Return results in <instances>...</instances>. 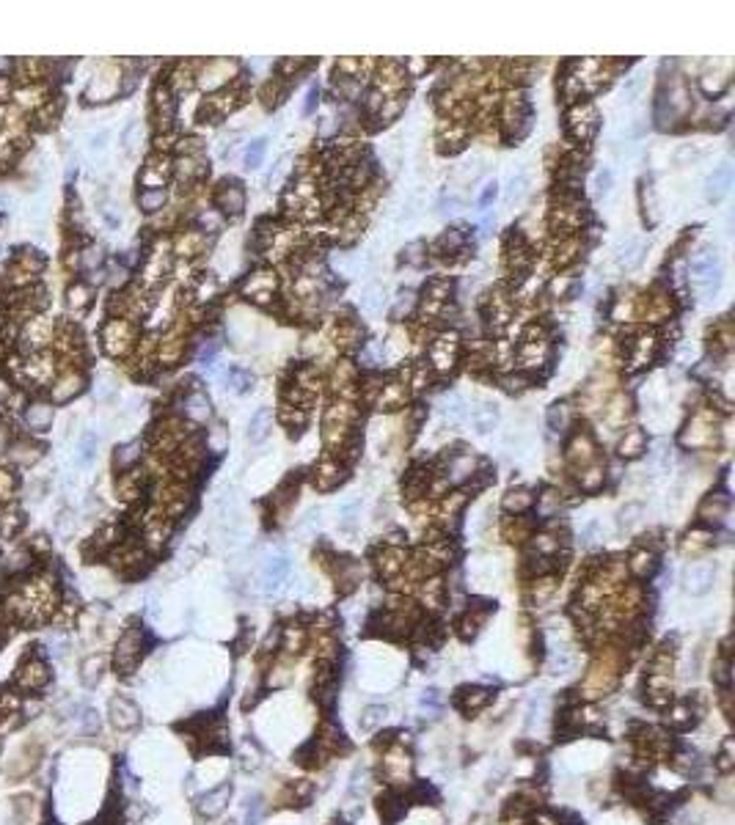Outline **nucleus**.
<instances>
[{
  "label": "nucleus",
  "instance_id": "obj_23",
  "mask_svg": "<svg viewBox=\"0 0 735 825\" xmlns=\"http://www.w3.org/2000/svg\"><path fill=\"white\" fill-rule=\"evenodd\" d=\"M166 176H169V163L160 157H152L141 174V182H144V187H163Z\"/></svg>",
  "mask_w": 735,
  "mask_h": 825
},
{
  "label": "nucleus",
  "instance_id": "obj_33",
  "mask_svg": "<svg viewBox=\"0 0 735 825\" xmlns=\"http://www.w3.org/2000/svg\"><path fill=\"white\" fill-rule=\"evenodd\" d=\"M532 504H534V498H532V493H526V490H512L504 498V509L507 512H515V515L526 512Z\"/></svg>",
  "mask_w": 735,
  "mask_h": 825
},
{
  "label": "nucleus",
  "instance_id": "obj_44",
  "mask_svg": "<svg viewBox=\"0 0 735 825\" xmlns=\"http://www.w3.org/2000/svg\"><path fill=\"white\" fill-rule=\"evenodd\" d=\"M102 262V250L100 247H85L83 253H78V267L94 270Z\"/></svg>",
  "mask_w": 735,
  "mask_h": 825
},
{
  "label": "nucleus",
  "instance_id": "obj_34",
  "mask_svg": "<svg viewBox=\"0 0 735 825\" xmlns=\"http://www.w3.org/2000/svg\"><path fill=\"white\" fill-rule=\"evenodd\" d=\"M207 168H204V163L199 160V157H193V154H185L179 163H176V174L182 176V179H196V176H201Z\"/></svg>",
  "mask_w": 735,
  "mask_h": 825
},
{
  "label": "nucleus",
  "instance_id": "obj_5",
  "mask_svg": "<svg viewBox=\"0 0 735 825\" xmlns=\"http://www.w3.org/2000/svg\"><path fill=\"white\" fill-rule=\"evenodd\" d=\"M312 742L319 748V754H322L325 760H331V757H337V754H344V751H347V740H344L342 729H339L334 721H322V726L317 729V735Z\"/></svg>",
  "mask_w": 735,
  "mask_h": 825
},
{
  "label": "nucleus",
  "instance_id": "obj_10",
  "mask_svg": "<svg viewBox=\"0 0 735 825\" xmlns=\"http://www.w3.org/2000/svg\"><path fill=\"white\" fill-rule=\"evenodd\" d=\"M314 795V784L300 779V782H290L284 784V789L278 792V806H290V809H300L312 801Z\"/></svg>",
  "mask_w": 735,
  "mask_h": 825
},
{
  "label": "nucleus",
  "instance_id": "obj_51",
  "mask_svg": "<svg viewBox=\"0 0 735 825\" xmlns=\"http://www.w3.org/2000/svg\"><path fill=\"white\" fill-rule=\"evenodd\" d=\"M11 493H14V476L0 471V498H9Z\"/></svg>",
  "mask_w": 735,
  "mask_h": 825
},
{
  "label": "nucleus",
  "instance_id": "obj_53",
  "mask_svg": "<svg viewBox=\"0 0 735 825\" xmlns=\"http://www.w3.org/2000/svg\"><path fill=\"white\" fill-rule=\"evenodd\" d=\"M526 383H529V380H526L524 374H509V377H504V388H507V391H521Z\"/></svg>",
  "mask_w": 735,
  "mask_h": 825
},
{
  "label": "nucleus",
  "instance_id": "obj_19",
  "mask_svg": "<svg viewBox=\"0 0 735 825\" xmlns=\"http://www.w3.org/2000/svg\"><path fill=\"white\" fill-rule=\"evenodd\" d=\"M22 377H28L31 383H36V385H44L50 377H53V361L50 358H31L25 366H22Z\"/></svg>",
  "mask_w": 735,
  "mask_h": 825
},
{
  "label": "nucleus",
  "instance_id": "obj_42",
  "mask_svg": "<svg viewBox=\"0 0 735 825\" xmlns=\"http://www.w3.org/2000/svg\"><path fill=\"white\" fill-rule=\"evenodd\" d=\"M78 452H80V462H91L94 459V454H97V435L94 432H85L83 437H80V446H78Z\"/></svg>",
  "mask_w": 735,
  "mask_h": 825
},
{
  "label": "nucleus",
  "instance_id": "obj_49",
  "mask_svg": "<svg viewBox=\"0 0 735 825\" xmlns=\"http://www.w3.org/2000/svg\"><path fill=\"white\" fill-rule=\"evenodd\" d=\"M411 309H413V294H411V292H405V294H399V303L394 306L391 316H394V319H399L402 314H408Z\"/></svg>",
  "mask_w": 735,
  "mask_h": 825
},
{
  "label": "nucleus",
  "instance_id": "obj_59",
  "mask_svg": "<svg viewBox=\"0 0 735 825\" xmlns=\"http://www.w3.org/2000/svg\"><path fill=\"white\" fill-rule=\"evenodd\" d=\"M399 107H402V102H388L386 105V110H380V119H391V116H397Z\"/></svg>",
  "mask_w": 735,
  "mask_h": 825
},
{
  "label": "nucleus",
  "instance_id": "obj_32",
  "mask_svg": "<svg viewBox=\"0 0 735 825\" xmlns=\"http://www.w3.org/2000/svg\"><path fill=\"white\" fill-rule=\"evenodd\" d=\"M287 573H290V561H287V558H273V561L265 567V586H268V589H275V586L284 580Z\"/></svg>",
  "mask_w": 735,
  "mask_h": 825
},
{
  "label": "nucleus",
  "instance_id": "obj_7",
  "mask_svg": "<svg viewBox=\"0 0 735 825\" xmlns=\"http://www.w3.org/2000/svg\"><path fill=\"white\" fill-rule=\"evenodd\" d=\"M229 798H231V784H221V787H215V789L204 792V795L199 798V804H196V811H199L201 817L212 820V817H218V814L226 809Z\"/></svg>",
  "mask_w": 735,
  "mask_h": 825
},
{
  "label": "nucleus",
  "instance_id": "obj_27",
  "mask_svg": "<svg viewBox=\"0 0 735 825\" xmlns=\"http://www.w3.org/2000/svg\"><path fill=\"white\" fill-rule=\"evenodd\" d=\"M182 408H185V415L193 418V421H204V418H210V402H207L204 393H188L185 402H182Z\"/></svg>",
  "mask_w": 735,
  "mask_h": 825
},
{
  "label": "nucleus",
  "instance_id": "obj_3",
  "mask_svg": "<svg viewBox=\"0 0 735 825\" xmlns=\"http://www.w3.org/2000/svg\"><path fill=\"white\" fill-rule=\"evenodd\" d=\"M47 682H50V666H47V660L39 658L36 652H28V658L22 660L17 674H14V688L20 693L22 691L25 693H36V691H42Z\"/></svg>",
  "mask_w": 735,
  "mask_h": 825
},
{
  "label": "nucleus",
  "instance_id": "obj_35",
  "mask_svg": "<svg viewBox=\"0 0 735 825\" xmlns=\"http://www.w3.org/2000/svg\"><path fill=\"white\" fill-rule=\"evenodd\" d=\"M265 151H268V138H256V141H251V146L245 149V157H243L245 168H259L262 160H265Z\"/></svg>",
  "mask_w": 735,
  "mask_h": 825
},
{
  "label": "nucleus",
  "instance_id": "obj_6",
  "mask_svg": "<svg viewBox=\"0 0 735 825\" xmlns=\"http://www.w3.org/2000/svg\"><path fill=\"white\" fill-rule=\"evenodd\" d=\"M107 715H110V723H113L116 729H122V732L135 729V726L141 723V710H138V704H135L132 699H127V696H113V699H110V707H107Z\"/></svg>",
  "mask_w": 735,
  "mask_h": 825
},
{
  "label": "nucleus",
  "instance_id": "obj_39",
  "mask_svg": "<svg viewBox=\"0 0 735 825\" xmlns=\"http://www.w3.org/2000/svg\"><path fill=\"white\" fill-rule=\"evenodd\" d=\"M105 663L107 660L102 658V655H91V658L83 663V680L85 682H97L100 677H102V671H105Z\"/></svg>",
  "mask_w": 735,
  "mask_h": 825
},
{
  "label": "nucleus",
  "instance_id": "obj_12",
  "mask_svg": "<svg viewBox=\"0 0 735 825\" xmlns=\"http://www.w3.org/2000/svg\"><path fill=\"white\" fill-rule=\"evenodd\" d=\"M378 811H380V820H383L386 825H391L394 820H399V814L405 811V795L399 792L397 787H391V789L380 792V795H378Z\"/></svg>",
  "mask_w": 735,
  "mask_h": 825
},
{
  "label": "nucleus",
  "instance_id": "obj_37",
  "mask_svg": "<svg viewBox=\"0 0 735 825\" xmlns=\"http://www.w3.org/2000/svg\"><path fill=\"white\" fill-rule=\"evenodd\" d=\"M730 663H733V660H727V658H716L714 660L711 680L719 685V691H721V688H730V682H733V674H730Z\"/></svg>",
  "mask_w": 735,
  "mask_h": 825
},
{
  "label": "nucleus",
  "instance_id": "obj_4",
  "mask_svg": "<svg viewBox=\"0 0 735 825\" xmlns=\"http://www.w3.org/2000/svg\"><path fill=\"white\" fill-rule=\"evenodd\" d=\"M490 701H493V691L482 688V685H462L452 696V704L460 710L465 718H474L477 713H482Z\"/></svg>",
  "mask_w": 735,
  "mask_h": 825
},
{
  "label": "nucleus",
  "instance_id": "obj_30",
  "mask_svg": "<svg viewBox=\"0 0 735 825\" xmlns=\"http://www.w3.org/2000/svg\"><path fill=\"white\" fill-rule=\"evenodd\" d=\"M91 303V287L88 284H83V281H75L72 287L66 289V306L75 311L85 309Z\"/></svg>",
  "mask_w": 735,
  "mask_h": 825
},
{
  "label": "nucleus",
  "instance_id": "obj_52",
  "mask_svg": "<svg viewBox=\"0 0 735 825\" xmlns=\"http://www.w3.org/2000/svg\"><path fill=\"white\" fill-rule=\"evenodd\" d=\"M421 250H424L421 243H411V245L405 247V259H408L411 265H421Z\"/></svg>",
  "mask_w": 735,
  "mask_h": 825
},
{
  "label": "nucleus",
  "instance_id": "obj_8",
  "mask_svg": "<svg viewBox=\"0 0 735 825\" xmlns=\"http://www.w3.org/2000/svg\"><path fill=\"white\" fill-rule=\"evenodd\" d=\"M102 341H105V350L110 355H122L129 347V341H132V328L127 322H122V319H113L102 330Z\"/></svg>",
  "mask_w": 735,
  "mask_h": 825
},
{
  "label": "nucleus",
  "instance_id": "obj_43",
  "mask_svg": "<svg viewBox=\"0 0 735 825\" xmlns=\"http://www.w3.org/2000/svg\"><path fill=\"white\" fill-rule=\"evenodd\" d=\"M138 443H127V446H122V449H116V465L119 468H127V465H132L135 459H138Z\"/></svg>",
  "mask_w": 735,
  "mask_h": 825
},
{
  "label": "nucleus",
  "instance_id": "obj_47",
  "mask_svg": "<svg viewBox=\"0 0 735 825\" xmlns=\"http://www.w3.org/2000/svg\"><path fill=\"white\" fill-rule=\"evenodd\" d=\"M565 424H567V412H565V408H562V405H554V408L548 410V427L559 432V430H565Z\"/></svg>",
  "mask_w": 735,
  "mask_h": 825
},
{
  "label": "nucleus",
  "instance_id": "obj_54",
  "mask_svg": "<svg viewBox=\"0 0 735 825\" xmlns=\"http://www.w3.org/2000/svg\"><path fill=\"white\" fill-rule=\"evenodd\" d=\"M601 481H603V474H601L598 468H592V471H587V476L581 479V484H584L587 490H595V487H598Z\"/></svg>",
  "mask_w": 735,
  "mask_h": 825
},
{
  "label": "nucleus",
  "instance_id": "obj_21",
  "mask_svg": "<svg viewBox=\"0 0 735 825\" xmlns=\"http://www.w3.org/2000/svg\"><path fill=\"white\" fill-rule=\"evenodd\" d=\"M268 435H270V408H259L248 421V440L262 443Z\"/></svg>",
  "mask_w": 735,
  "mask_h": 825
},
{
  "label": "nucleus",
  "instance_id": "obj_18",
  "mask_svg": "<svg viewBox=\"0 0 735 825\" xmlns=\"http://www.w3.org/2000/svg\"><path fill=\"white\" fill-rule=\"evenodd\" d=\"M80 391H83V377L78 371H69V374H63L61 380L53 385V402H69L72 396H78Z\"/></svg>",
  "mask_w": 735,
  "mask_h": 825
},
{
  "label": "nucleus",
  "instance_id": "obj_31",
  "mask_svg": "<svg viewBox=\"0 0 735 825\" xmlns=\"http://www.w3.org/2000/svg\"><path fill=\"white\" fill-rule=\"evenodd\" d=\"M724 515H727V501H724L721 495H711V498H705V504L699 506V517H702V520L719 523Z\"/></svg>",
  "mask_w": 735,
  "mask_h": 825
},
{
  "label": "nucleus",
  "instance_id": "obj_20",
  "mask_svg": "<svg viewBox=\"0 0 735 825\" xmlns=\"http://www.w3.org/2000/svg\"><path fill=\"white\" fill-rule=\"evenodd\" d=\"M25 424H28V430H33V432H42V430H47L50 427V421H53V408L50 405H42V402H36V405H31V408H25Z\"/></svg>",
  "mask_w": 735,
  "mask_h": 825
},
{
  "label": "nucleus",
  "instance_id": "obj_41",
  "mask_svg": "<svg viewBox=\"0 0 735 825\" xmlns=\"http://www.w3.org/2000/svg\"><path fill=\"white\" fill-rule=\"evenodd\" d=\"M17 100H20L22 107H33V105L47 102V100H44L42 85H28V88H22V91H17Z\"/></svg>",
  "mask_w": 735,
  "mask_h": 825
},
{
  "label": "nucleus",
  "instance_id": "obj_28",
  "mask_svg": "<svg viewBox=\"0 0 735 825\" xmlns=\"http://www.w3.org/2000/svg\"><path fill=\"white\" fill-rule=\"evenodd\" d=\"M714 767L721 773V776L733 773V767H735V740L733 738H724V742L719 745V754H716V760H714Z\"/></svg>",
  "mask_w": 735,
  "mask_h": 825
},
{
  "label": "nucleus",
  "instance_id": "obj_26",
  "mask_svg": "<svg viewBox=\"0 0 735 825\" xmlns=\"http://www.w3.org/2000/svg\"><path fill=\"white\" fill-rule=\"evenodd\" d=\"M642 259H645V245L639 243V240H630V243H625V245L620 247V253H617V265L625 270H633L642 265Z\"/></svg>",
  "mask_w": 735,
  "mask_h": 825
},
{
  "label": "nucleus",
  "instance_id": "obj_45",
  "mask_svg": "<svg viewBox=\"0 0 735 825\" xmlns=\"http://www.w3.org/2000/svg\"><path fill=\"white\" fill-rule=\"evenodd\" d=\"M361 306H364V311H369V314H375V311H380V306H383V292L380 289H366L364 292V297H361Z\"/></svg>",
  "mask_w": 735,
  "mask_h": 825
},
{
  "label": "nucleus",
  "instance_id": "obj_25",
  "mask_svg": "<svg viewBox=\"0 0 735 825\" xmlns=\"http://www.w3.org/2000/svg\"><path fill=\"white\" fill-rule=\"evenodd\" d=\"M628 570L639 578V580L650 578L652 573H655V553H652V550H636L628 561Z\"/></svg>",
  "mask_w": 735,
  "mask_h": 825
},
{
  "label": "nucleus",
  "instance_id": "obj_29",
  "mask_svg": "<svg viewBox=\"0 0 735 825\" xmlns=\"http://www.w3.org/2000/svg\"><path fill=\"white\" fill-rule=\"evenodd\" d=\"M166 198H169V193L163 187H144L141 196H138V206L144 212H157V209H163Z\"/></svg>",
  "mask_w": 735,
  "mask_h": 825
},
{
  "label": "nucleus",
  "instance_id": "obj_13",
  "mask_svg": "<svg viewBox=\"0 0 735 825\" xmlns=\"http://www.w3.org/2000/svg\"><path fill=\"white\" fill-rule=\"evenodd\" d=\"M50 319L47 316H31V319H25V325H22V336L20 341H25L28 347H42V344H47V339H50Z\"/></svg>",
  "mask_w": 735,
  "mask_h": 825
},
{
  "label": "nucleus",
  "instance_id": "obj_14",
  "mask_svg": "<svg viewBox=\"0 0 735 825\" xmlns=\"http://www.w3.org/2000/svg\"><path fill=\"white\" fill-rule=\"evenodd\" d=\"M39 457H42V446L33 440H17L9 446V459L22 468H31L33 462H39Z\"/></svg>",
  "mask_w": 735,
  "mask_h": 825
},
{
  "label": "nucleus",
  "instance_id": "obj_57",
  "mask_svg": "<svg viewBox=\"0 0 735 825\" xmlns=\"http://www.w3.org/2000/svg\"><path fill=\"white\" fill-rule=\"evenodd\" d=\"M639 512H642V509H639L636 504H633V506H628V509H623V512H620V523H623V526H630V523L636 520L633 515H639Z\"/></svg>",
  "mask_w": 735,
  "mask_h": 825
},
{
  "label": "nucleus",
  "instance_id": "obj_48",
  "mask_svg": "<svg viewBox=\"0 0 735 825\" xmlns=\"http://www.w3.org/2000/svg\"><path fill=\"white\" fill-rule=\"evenodd\" d=\"M642 82H645V75H630L628 80H625V85H623V94H625V100H633L636 94H639V88H642Z\"/></svg>",
  "mask_w": 735,
  "mask_h": 825
},
{
  "label": "nucleus",
  "instance_id": "obj_9",
  "mask_svg": "<svg viewBox=\"0 0 735 825\" xmlns=\"http://www.w3.org/2000/svg\"><path fill=\"white\" fill-rule=\"evenodd\" d=\"M730 185H733V165H730V160H724V163L716 165L714 174L705 179V198L708 201H719L730 190Z\"/></svg>",
  "mask_w": 735,
  "mask_h": 825
},
{
  "label": "nucleus",
  "instance_id": "obj_36",
  "mask_svg": "<svg viewBox=\"0 0 735 825\" xmlns=\"http://www.w3.org/2000/svg\"><path fill=\"white\" fill-rule=\"evenodd\" d=\"M58 113H61V102H44V107L33 116V122L39 129H50L53 124L58 122Z\"/></svg>",
  "mask_w": 735,
  "mask_h": 825
},
{
  "label": "nucleus",
  "instance_id": "obj_50",
  "mask_svg": "<svg viewBox=\"0 0 735 825\" xmlns=\"http://www.w3.org/2000/svg\"><path fill=\"white\" fill-rule=\"evenodd\" d=\"M496 196H499V185H496V182H487L485 190L480 193V206H490Z\"/></svg>",
  "mask_w": 735,
  "mask_h": 825
},
{
  "label": "nucleus",
  "instance_id": "obj_24",
  "mask_svg": "<svg viewBox=\"0 0 735 825\" xmlns=\"http://www.w3.org/2000/svg\"><path fill=\"white\" fill-rule=\"evenodd\" d=\"M474 468H477V459L474 457H468V454H455L452 459H449V479L452 481H465V479H471L474 476Z\"/></svg>",
  "mask_w": 735,
  "mask_h": 825
},
{
  "label": "nucleus",
  "instance_id": "obj_60",
  "mask_svg": "<svg viewBox=\"0 0 735 825\" xmlns=\"http://www.w3.org/2000/svg\"><path fill=\"white\" fill-rule=\"evenodd\" d=\"M3 449H6V435L0 432V452H3Z\"/></svg>",
  "mask_w": 735,
  "mask_h": 825
},
{
  "label": "nucleus",
  "instance_id": "obj_16",
  "mask_svg": "<svg viewBox=\"0 0 735 825\" xmlns=\"http://www.w3.org/2000/svg\"><path fill=\"white\" fill-rule=\"evenodd\" d=\"M218 206H221L223 212H229V215H240V212L245 209V193H243V187L237 185V182L221 187V193H218Z\"/></svg>",
  "mask_w": 735,
  "mask_h": 825
},
{
  "label": "nucleus",
  "instance_id": "obj_1",
  "mask_svg": "<svg viewBox=\"0 0 735 825\" xmlns=\"http://www.w3.org/2000/svg\"><path fill=\"white\" fill-rule=\"evenodd\" d=\"M144 655H147V633L141 627H127L125 633H122V639H119V644H116V652H113V669H116V674L129 677L138 669V663H141Z\"/></svg>",
  "mask_w": 735,
  "mask_h": 825
},
{
  "label": "nucleus",
  "instance_id": "obj_11",
  "mask_svg": "<svg viewBox=\"0 0 735 825\" xmlns=\"http://www.w3.org/2000/svg\"><path fill=\"white\" fill-rule=\"evenodd\" d=\"M570 127H573V135L587 141L589 135L598 129V113L592 105H576L573 113H570Z\"/></svg>",
  "mask_w": 735,
  "mask_h": 825
},
{
  "label": "nucleus",
  "instance_id": "obj_46",
  "mask_svg": "<svg viewBox=\"0 0 735 825\" xmlns=\"http://www.w3.org/2000/svg\"><path fill=\"white\" fill-rule=\"evenodd\" d=\"M595 187H598L601 196H609L611 187H614V171H611V168H601V171L595 174Z\"/></svg>",
  "mask_w": 735,
  "mask_h": 825
},
{
  "label": "nucleus",
  "instance_id": "obj_38",
  "mask_svg": "<svg viewBox=\"0 0 735 825\" xmlns=\"http://www.w3.org/2000/svg\"><path fill=\"white\" fill-rule=\"evenodd\" d=\"M642 449H645V435L639 432V430L628 432L625 437H623V443H620V454H623V457H636Z\"/></svg>",
  "mask_w": 735,
  "mask_h": 825
},
{
  "label": "nucleus",
  "instance_id": "obj_58",
  "mask_svg": "<svg viewBox=\"0 0 735 825\" xmlns=\"http://www.w3.org/2000/svg\"><path fill=\"white\" fill-rule=\"evenodd\" d=\"M11 94H14V85H11V80H9V78H0V102L11 100Z\"/></svg>",
  "mask_w": 735,
  "mask_h": 825
},
{
  "label": "nucleus",
  "instance_id": "obj_40",
  "mask_svg": "<svg viewBox=\"0 0 735 825\" xmlns=\"http://www.w3.org/2000/svg\"><path fill=\"white\" fill-rule=\"evenodd\" d=\"M526 185H529V179H526V174H515V176H509V182H507V204H512V201H518V198H524L526 193Z\"/></svg>",
  "mask_w": 735,
  "mask_h": 825
},
{
  "label": "nucleus",
  "instance_id": "obj_2",
  "mask_svg": "<svg viewBox=\"0 0 735 825\" xmlns=\"http://www.w3.org/2000/svg\"><path fill=\"white\" fill-rule=\"evenodd\" d=\"M339 691V671L334 660H314V680H312V699L325 713L334 710Z\"/></svg>",
  "mask_w": 735,
  "mask_h": 825
},
{
  "label": "nucleus",
  "instance_id": "obj_22",
  "mask_svg": "<svg viewBox=\"0 0 735 825\" xmlns=\"http://www.w3.org/2000/svg\"><path fill=\"white\" fill-rule=\"evenodd\" d=\"M482 622H485V611L468 608V611H465V614L458 619V636H460L462 641H471L474 636H477V633H480Z\"/></svg>",
  "mask_w": 735,
  "mask_h": 825
},
{
  "label": "nucleus",
  "instance_id": "obj_61",
  "mask_svg": "<svg viewBox=\"0 0 735 825\" xmlns=\"http://www.w3.org/2000/svg\"><path fill=\"white\" fill-rule=\"evenodd\" d=\"M331 825H339V823H331Z\"/></svg>",
  "mask_w": 735,
  "mask_h": 825
},
{
  "label": "nucleus",
  "instance_id": "obj_15",
  "mask_svg": "<svg viewBox=\"0 0 735 825\" xmlns=\"http://www.w3.org/2000/svg\"><path fill=\"white\" fill-rule=\"evenodd\" d=\"M714 575H716V570L711 567V564H692L689 573H686V586H689V592H694V595L708 592L711 583H714Z\"/></svg>",
  "mask_w": 735,
  "mask_h": 825
},
{
  "label": "nucleus",
  "instance_id": "obj_56",
  "mask_svg": "<svg viewBox=\"0 0 735 825\" xmlns=\"http://www.w3.org/2000/svg\"><path fill=\"white\" fill-rule=\"evenodd\" d=\"M107 138H110V132H107V129L97 132V135L91 138V149H94V151H102V149H105V144H107Z\"/></svg>",
  "mask_w": 735,
  "mask_h": 825
},
{
  "label": "nucleus",
  "instance_id": "obj_55",
  "mask_svg": "<svg viewBox=\"0 0 735 825\" xmlns=\"http://www.w3.org/2000/svg\"><path fill=\"white\" fill-rule=\"evenodd\" d=\"M317 97H319V91H317V85H312V88H309V94H306V105H303V116H309V113L314 110Z\"/></svg>",
  "mask_w": 735,
  "mask_h": 825
},
{
  "label": "nucleus",
  "instance_id": "obj_17",
  "mask_svg": "<svg viewBox=\"0 0 735 825\" xmlns=\"http://www.w3.org/2000/svg\"><path fill=\"white\" fill-rule=\"evenodd\" d=\"M471 421H474V430H477L480 435L493 432V427H496V421H499V405H496V402H482L480 408H474Z\"/></svg>",
  "mask_w": 735,
  "mask_h": 825
}]
</instances>
